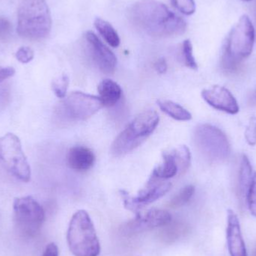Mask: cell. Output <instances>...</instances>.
Listing matches in <instances>:
<instances>
[{
	"label": "cell",
	"mask_w": 256,
	"mask_h": 256,
	"mask_svg": "<svg viewBox=\"0 0 256 256\" xmlns=\"http://www.w3.org/2000/svg\"><path fill=\"white\" fill-rule=\"evenodd\" d=\"M135 25L154 37L180 36L186 32V22L182 16L156 0H140L131 9Z\"/></svg>",
	"instance_id": "cell-1"
},
{
	"label": "cell",
	"mask_w": 256,
	"mask_h": 256,
	"mask_svg": "<svg viewBox=\"0 0 256 256\" xmlns=\"http://www.w3.org/2000/svg\"><path fill=\"white\" fill-rule=\"evenodd\" d=\"M52 19L45 0H22L18 12V33L30 40H42L49 36Z\"/></svg>",
	"instance_id": "cell-2"
},
{
	"label": "cell",
	"mask_w": 256,
	"mask_h": 256,
	"mask_svg": "<svg viewBox=\"0 0 256 256\" xmlns=\"http://www.w3.org/2000/svg\"><path fill=\"white\" fill-rule=\"evenodd\" d=\"M69 249L75 256H98L100 245L90 215L80 210L72 216L67 234Z\"/></svg>",
	"instance_id": "cell-3"
},
{
	"label": "cell",
	"mask_w": 256,
	"mask_h": 256,
	"mask_svg": "<svg viewBox=\"0 0 256 256\" xmlns=\"http://www.w3.org/2000/svg\"><path fill=\"white\" fill-rule=\"evenodd\" d=\"M160 117L154 111L148 110L137 116L114 140L111 152L122 156L140 146L159 124Z\"/></svg>",
	"instance_id": "cell-4"
},
{
	"label": "cell",
	"mask_w": 256,
	"mask_h": 256,
	"mask_svg": "<svg viewBox=\"0 0 256 256\" xmlns=\"http://www.w3.org/2000/svg\"><path fill=\"white\" fill-rule=\"evenodd\" d=\"M194 142L198 152L212 162H224L231 154V146L226 135L212 124H200L196 128Z\"/></svg>",
	"instance_id": "cell-5"
},
{
	"label": "cell",
	"mask_w": 256,
	"mask_h": 256,
	"mask_svg": "<svg viewBox=\"0 0 256 256\" xmlns=\"http://www.w3.org/2000/svg\"><path fill=\"white\" fill-rule=\"evenodd\" d=\"M104 106L99 97L81 92H74L58 104L56 116L63 122L85 121Z\"/></svg>",
	"instance_id": "cell-6"
},
{
	"label": "cell",
	"mask_w": 256,
	"mask_h": 256,
	"mask_svg": "<svg viewBox=\"0 0 256 256\" xmlns=\"http://www.w3.org/2000/svg\"><path fill=\"white\" fill-rule=\"evenodd\" d=\"M0 165L21 182H28L31 178V168L20 140L12 132L0 137Z\"/></svg>",
	"instance_id": "cell-7"
},
{
	"label": "cell",
	"mask_w": 256,
	"mask_h": 256,
	"mask_svg": "<svg viewBox=\"0 0 256 256\" xmlns=\"http://www.w3.org/2000/svg\"><path fill=\"white\" fill-rule=\"evenodd\" d=\"M255 42V28L248 15L244 14L228 34L224 54L242 63L252 54Z\"/></svg>",
	"instance_id": "cell-8"
},
{
	"label": "cell",
	"mask_w": 256,
	"mask_h": 256,
	"mask_svg": "<svg viewBox=\"0 0 256 256\" xmlns=\"http://www.w3.org/2000/svg\"><path fill=\"white\" fill-rule=\"evenodd\" d=\"M13 208L18 231L27 237L36 236L44 222L42 206L32 197L25 196L15 198Z\"/></svg>",
	"instance_id": "cell-9"
},
{
	"label": "cell",
	"mask_w": 256,
	"mask_h": 256,
	"mask_svg": "<svg viewBox=\"0 0 256 256\" xmlns=\"http://www.w3.org/2000/svg\"><path fill=\"white\" fill-rule=\"evenodd\" d=\"M172 184L170 182H150L148 180L146 188L138 192L136 197L130 196L129 194L124 190L120 191L124 200V206L128 210L135 212L136 214H140L142 208L154 202L167 194L171 190Z\"/></svg>",
	"instance_id": "cell-10"
},
{
	"label": "cell",
	"mask_w": 256,
	"mask_h": 256,
	"mask_svg": "<svg viewBox=\"0 0 256 256\" xmlns=\"http://www.w3.org/2000/svg\"><path fill=\"white\" fill-rule=\"evenodd\" d=\"M85 38L90 56L100 72L106 74L114 73L117 64L115 54L92 31H87Z\"/></svg>",
	"instance_id": "cell-11"
},
{
	"label": "cell",
	"mask_w": 256,
	"mask_h": 256,
	"mask_svg": "<svg viewBox=\"0 0 256 256\" xmlns=\"http://www.w3.org/2000/svg\"><path fill=\"white\" fill-rule=\"evenodd\" d=\"M202 97L212 108L231 115H236L240 110L231 92L220 86H213L203 90Z\"/></svg>",
	"instance_id": "cell-12"
},
{
	"label": "cell",
	"mask_w": 256,
	"mask_h": 256,
	"mask_svg": "<svg viewBox=\"0 0 256 256\" xmlns=\"http://www.w3.org/2000/svg\"><path fill=\"white\" fill-rule=\"evenodd\" d=\"M227 244L230 256H248L242 236L240 221L232 210H228L226 228Z\"/></svg>",
	"instance_id": "cell-13"
},
{
	"label": "cell",
	"mask_w": 256,
	"mask_h": 256,
	"mask_svg": "<svg viewBox=\"0 0 256 256\" xmlns=\"http://www.w3.org/2000/svg\"><path fill=\"white\" fill-rule=\"evenodd\" d=\"M172 216L168 212L160 209H150L144 214H138L135 220L130 222V227L136 231L152 230L158 227L164 226L170 224Z\"/></svg>",
	"instance_id": "cell-14"
},
{
	"label": "cell",
	"mask_w": 256,
	"mask_h": 256,
	"mask_svg": "<svg viewBox=\"0 0 256 256\" xmlns=\"http://www.w3.org/2000/svg\"><path fill=\"white\" fill-rule=\"evenodd\" d=\"M96 156L92 150L85 146H74L67 155L68 166L78 172H86L94 165Z\"/></svg>",
	"instance_id": "cell-15"
},
{
	"label": "cell",
	"mask_w": 256,
	"mask_h": 256,
	"mask_svg": "<svg viewBox=\"0 0 256 256\" xmlns=\"http://www.w3.org/2000/svg\"><path fill=\"white\" fill-rule=\"evenodd\" d=\"M179 173V166L172 150L162 154V162L152 172L148 180L164 182L176 176Z\"/></svg>",
	"instance_id": "cell-16"
},
{
	"label": "cell",
	"mask_w": 256,
	"mask_h": 256,
	"mask_svg": "<svg viewBox=\"0 0 256 256\" xmlns=\"http://www.w3.org/2000/svg\"><path fill=\"white\" fill-rule=\"evenodd\" d=\"M99 98L104 106H112L118 103L122 94L121 87L115 81L110 79H105L99 84L98 86Z\"/></svg>",
	"instance_id": "cell-17"
},
{
	"label": "cell",
	"mask_w": 256,
	"mask_h": 256,
	"mask_svg": "<svg viewBox=\"0 0 256 256\" xmlns=\"http://www.w3.org/2000/svg\"><path fill=\"white\" fill-rule=\"evenodd\" d=\"M252 166L246 155H243L239 168L238 190L242 198H246L248 190L252 182Z\"/></svg>",
	"instance_id": "cell-18"
},
{
	"label": "cell",
	"mask_w": 256,
	"mask_h": 256,
	"mask_svg": "<svg viewBox=\"0 0 256 256\" xmlns=\"http://www.w3.org/2000/svg\"><path fill=\"white\" fill-rule=\"evenodd\" d=\"M156 103L162 112L174 120L178 121H190L192 120L190 112L178 104L167 100H159Z\"/></svg>",
	"instance_id": "cell-19"
},
{
	"label": "cell",
	"mask_w": 256,
	"mask_h": 256,
	"mask_svg": "<svg viewBox=\"0 0 256 256\" xmlns=\"http://www.w3.org/2000/svg\"><path fill=\"white\" fill-rule=\"evenodd\" d=\"M94 26L110 46L112 48H118L120 46V36L109 22L98 18L94 20Z\"/></svg>",
	"instance_id": "cell-20"
},
{
	"label": "cell",
	"mask_w": 256,
	"mask_h": 256,
	"mask_svg": "<svg viewBox=\"0 0 256 256\" xmlns=\"http://www.w3.org/2000/svg\"><path fill=\"white\" fill-rule=\"evenodd\" d=\"M179 166V174H183L188 171L191 164V154L189 148L186 146H179L172 150Z\"/></svg>",
	"instance_id": "cell-21"
},
{
	"label": "cell",
	"mask_w": 256,
	"mask_h": 256,
	"mask_svg": "<svg viewBox=\"0 0 256 256\" xmlns=\"http://www.w3.org/2000/svg\"><path fill=\"white\" fill-rule=\"evenodd\" d=\"M194 192H195V186L192 185L184 186L177 195L172 198L170 202V207L176 208L184 206L191 200Z\"/></svg>",
	"instance_id": "cell-22"
},
{
	"label": "cell",
	"mask_w": 256,
	"mask_h": 256,
	"mask_svg": "<svg viewBox=\"0 0 256 256\" xmlns=\"http://www.w3.org/2000/svg\"><path fill=\"white\" fill-rule=\"evenodd\" d=\"M69 86V78L66 74H62L56 78L52 82V90L55 96L58 98L66 97Z\"/></svg>",
	"instance_id": "cell-23"
},
{
	"label": "cell",
	"mask_w": 256,
	"mask_h": 256,
	"mask_svg": "<svg viewBox=\"0 0 256 256\" xmlns=\"http://www.w3.org/2000/svg\"><path fill=\"white\" fill-rule=\"evenodd\" d=\"M182 55H183L184 62L185 66L186 67L194 69V70H196L198 68V64H197L195 57L194 56L192 44L189 39H186L183 42Z\"/></svg>",
	"instance_id": "cell-24"
},
{
	"label": "cell",
	"mask_w": 256,
	"mask_h": 256,
	"mask_svg": "<svg viewBox=\"0 0 256 256\" xmlns=\"http://www.w3.org/2000/svg\"><path fill=\"white\" fill-rule=\"evenodd\" d=\"M250 212L256 218V172L252 176L250 186L246 197Z\"/></svg>",
	"instance_id": "cell-25"
},
{
	"label": "cell",
	"mask_w": 256,
	"mask_h": 256,
	"mask_svg": "<svg viewBox=\"0 0 256 256\" xmlns=\"http://www.w3.org/2000/svg\"><path fill=\"white\" fill-rule=\"evenodd\" d=\"M177 10L185 15H192L196 12V3L194 0H172Z\"/></svg>",
	"instance_id": "cell-26"
},
{
	"label": "cell",
	"mask_w": 256,
	"mask_h": 256,
	"mask_svg": "<svg viewBox=\"0 0 256 256\" xmlns=\"http://www.w3.org/2000/svg\"><path fill=\"white\" fill-rule=\"evenodd\" d=\"M245 138L246 142L251 146L256 144V116L250 118L249 124L245 130Z\"/></svg>",
	"instance_id": "cell-27"
},
{
	"label": "cell",
	"mask_w": 256,
	"mask_h": 256,
	"mask_svg": "<svg viewBox=\"0 0 256 256\" xmlns=\"http://www.w3.org/2000/svg\"><path fill=\"white\" fill-rule=\"evenodd\" d=\"M15 57L22 64H27L34 58V51L28 46H22L18 50Z\"/></svg>",
	"instance_id": "cell-28"
},
{
	"label": "cell",
	"mask_w": 256,
	"mask_h": 256,
	"mask_svg": "<svg viewBox=\"0 0 256 256\" xmlns=\"http://www.w3.org/2000/svg\"><path fill=\"white\" fill-rule=\"evenodd\" d=\"M12 32V25L6 18H0V38H6Z\"/></svg>",
	"instance_id": "cell-29"
},
{
	"label": "cell",
	"mask_w": 256,
	"mask_h": 256,
	"mask_svg": "<svg viewBox=\"0 0 256 256\" xmlns=\"http://www.w3.org/2000/svg\"><path fill=\"white\" fill-rule=\"evenodd\" d=\"M15 70L12 67H3L0 66V82L6 80L14 75Z\"/></svg>",
	"instance_id": "cell-30"
},
{
	"label": "cell",
	"mask_w": 256,
	"mask_h": 256,
	"mask_svg": "<svg viewBox=\"0 0 256 256\" xmlns=\"http://www.w3.org/2000/svg\"><path fill=\"white\" fill-rule=\"evenodd\" d=\"M154 68L160 74H165L167 72V69H168V66H167L165 58H160L156 60L154 64Z\"/></svg>",
	"instance_id": "cell-31"
},
{
	"label": "cell",
	"mask_w": 256,
	"mask_h": 256,
	"mask_svg": "<svg viewBox=\"0 0 256 256\" xmlns=\"http://www.w3.org/2000/svg\"><path fill=\"white\" fill-rule=\"evenodd\" d=\"M42 256H58V246L56 244L50 243L45 248Z\"/></svg>",
	"instance_id": "cell-32"
},
{
	"label": "cell",
	"mask_w": 256,
	"mask_h": 256,
	"mask_svg": "<svg viewBox=\"0 0 256 256\" xmlns=\"http://www.w3.org/2000/svg\"><path fill=\"white\" fill-rule=\"evenodd\" d=\"M252 256H256V248L255 250H254V252H252Z\"/></svg>",
	"instance_id": "cell-33"
},
{
	"label": "cell",
	"mask_w": 256,
	"mask_h": 256,
	"mask_svg": "<svg viewBox=\"0 0 256 256\" xmlns=\"http://www.w3.org/2000/svg\"><path fill=\"white\" fill-rule=\"evenodd\" d=\"M242 1H244V2H250L251 0H242Z\"/></svg>",
	"instance_id": "cell-34"
}]
</instances>
